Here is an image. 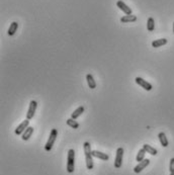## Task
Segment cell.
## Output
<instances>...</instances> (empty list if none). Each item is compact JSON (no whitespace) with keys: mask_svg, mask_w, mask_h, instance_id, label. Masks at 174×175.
<instances>
[{"mask_svg":"<svg viewBox=\"0 0 174 175\" xmlns=\"http://www.w3.org/2000/svg\"><path fill=\"white\" fill-rule=\"evenodd\" d=\"M84 153H85V159H86V167L87 169L93 168V159H92V150H91V145L89 142H85L83 144Z\"/></svg>","mask_w":174,"mask_h":175,"instance_id":"obj_1","label":"cell"},{"mask_svg":"<svg viewBox=\"0 0 174 175\" xmlns=\"http://www.w3.org/2000/svg\"><path fill=\"white\" fill-rule=\"evenodd\" d=\"M75 169V152L73 149H70L68 151L67 156V171L68 173H73Z\"/></svg>","mask_w":174,"mask_h":175,"instance_id":"obj_2","label":"cell"},{"mask_svg":"<svg viewBox=\"0 0 174 175\" xmlns=\"http://www.w3.org/2000/svg\"><path fill=\"white\" fill-rule=\"evenodd\" d=\"M58 137V130L56 129H53L51 130V134H50V137L48 139V141H47L46 145H45V150L47 152H50L53 148L55 142H56V139Z\"/></svg>","mask_w":174,"mask_h":175,"instance_id":"obj_3","label":"cell"},{"mask_svg":"<svg viewBox=\"0 0 174 175\" xmlns=\"http://www.w3.org/2000/svg\"><path fill=\"white\" fill-rule=\"evenodd\" d=\"M123 157H124V149L123 148H118L117 150V155H115L114 159V167L118 169L123 165Z\"/></svg>","mask_w":174,"mask_h":175,"instance_id":"obj_4","label":"cell"},{"mask_svg":"<svg viewBox=\"0 0 174 175\" xmlns=\"http://www.w3.org/2000/svg\"><path fill=\"white\" fill-rule=\"evenodd\" d=\"M29 127V119H26V121H23V123L21 124H19L18 126H17V127L15 129V130H14V133L17 136H19V135H23V133H24V130H26L27 127Z\"/></svg>","mask_w":174,"mask_h":175,"instance_id":"obj_5","label":"cell"},{"mask_svg":"<svg viewBox=\"0 0 174 175\" xmlns=\"http://www.w3.org/2000/svg\"><path fill=\"white\" fill-rule=\"evenodd\" d=\"M37 107H38V102L35 100H32L29 103V110H27V113H26V118L27 119H32L34 118L35 113V110H37Z\"/></svg>","mask_w":174,"mask_h":175,"instance_id":"obj_6","label":"cell"},{"mask_svg":"<svg viewBox=\"0 0 174 175\" xmlns=\"http://www.w3.org/2000/svg\"><path fill=\"white\" fill-rule=\"evenodd\" d=\"M135 81H136V83L138 85H140L141 87L144 88V89L147 90V91H150V90H152V88H153V86H152L151 83L147 82L146 80L141 78V77H137V78L135 79Z\"/></svg>","mask_w":174,"mask_h":175,"instance_id":"obj_7","label":"cell"},{"mask_svg":"<svg viewBox=\"0 0 174 175\" xmlns=\"http://www.w3.org/2000/svg\"><path fill=\"white\" fill-rule=\"evenodd\" d=\"M117 6L120 8L121 11H124L126 13V15H131L132 14V9L131 7H129L128 5H127L125 2L123 1V0H118L117 2Z\"/></svg>","mask_w":174,"mask_h":175,"instance_id":"obj_8","label":"cell"},{"mask_svg":"<svg viewBox=\"0 0 174 175\" xmlns=\"http://www.w3.org/2000/svg\"><path fill=\"white\" fill-rule=\"evenodd\" d=\"M149 164H150V160L149 159H144L143 161H141V162H139V164H138L136 167L134 168L135 173H140L141 171H143L146 167H147Z\"/></svg>","mask_w":174,"mask_h":175,"instance_id":"obj_9","label":"cell"},{"mask_svg":"<svg viewBox=\"0 0 174 175\" xmlns=\"http://www.w3.org/2000/svg\"><path fill=\"white\" fill-rule=\"evenodd\" d=\"M34 134V127H29L27 129L24 130V133L21 136V139H23V141H27V140H29V138L32 137V135Z\"/></svg>","mask_w":174,"mask_h":175,"instance_id":"obj_10","label":"cell"},{"mask_svg":"<svg viewBox=\"0 0 174 175\" xmlns=\"http://www.w3.org/2000/svg\"><path fill=\"white\" fill-rule=\"evenodd\" d=\"M92 156L98 158V159L103 160V161H107L108 160V158H109L107 154H105V153H102V152H99V151H92Z\"/></svg>","mask_w":174,"mask_h":175,"instance_id":"obj_11","label":"cell"},{"mask_svg":"<svg viewBox=\"0 0 174 175\" xmlns=\"http://www.w3.org/2000/svg\"><path fill=\"white\" fill-rule=\"evenodd\" d=\"M86 80H87V84L89 86L90 89H95L96 88V82L93 76L91 74H87L86 75Z\"/></svg>","mask_w":174,"mask_h":175,"instance_id":"obj_12","label":"cell"},{"mask_svg":"<svg viewBox=\"0 0 174 175\" xmlns=\"http://www.w3.org/2000/svg\"><path fill=\"white\" fill-rule=\"evenodd\" d=\"M167 44L166 38H159V40H155L152 41V47L153 48H160V47L164 46Z\"/></svg>","mask_w":174,"mask_h":175,"instance_id":"obj_13","label":"cell"},{"mask_svg":"<svg viewBox=\"0 0 174 175\" xmlns=\"http://www.w3.org/2000/svg\"><path fill=\"white\" fill-rule=\"evenodd\" d=\"M83 112H84V106H79V107H77L76 109L72 112V115H71V118L77 119V118H78L79 116L81 115Z\"/></svg>","mask_w":174,"mask_h":175,"instance_id":"obj_14","label":"cell"},{"mask_svg":"<svg viewBox=\"0 0 174 175\" xmlns=\"http://www.w3.org/2000/svg\"><path fill=\"white\" fill-rule=\"evenodd\" d=\"M137 20V16L136 15H125L121 18V21L123 23H134V21Z\"/></svg>","mask_w":174,"mask_h":175,"instance_id":"obj_15","label":"cell"},{"mask_svg":"<svg viewBox=\"0 0 174 175\" xmlns=\"http://www.w3.org/2000/svg\"><path fill=\"white\" fill-rule=\"evenodd\" d=\"M18 29V23L16 21H13V23L9 26V29H8L7 34L8 35H13L16 32V30Z\"/></svg>","mask_w":174,"mask_h":175,"instance_id":"obj_16","label":"cell"},{"mask_svg":"<svg viewBox=\"0 0 174 175\" xmlns=\"http://www.w3.org/2000/svg\"><path fill=\"white\" fill-rule=\"evenodd\" d=\"M158 138H159V141H160V143H161V145L166 148L168 146V140L166 138V135H165L164 133H159Z\"/></svg>","mask_w":174,"mask_h":175,"instance_id":"obj_17","label":"cell"},{"mask_svg":"<svg viewBox=\"0 0 174 175\" xmlns=\"http://www.w3.org/2000/svg\"><path fill=\"white\" fill-rule=\"evenodd\" d=\"M143 148L145 149V151L149 153V154H151V155H153V156H156L157 155V150L155 148H153L152 146L150 145H147V144H145V145H143Z\"/></svg>","mask_w":174,"mask_h":175,"instance_id":"obj_18","label":"cell"},{"mask_svg":"<svg viewBox=\"0 0 174 175\" xmlns=\"http://www.w3.org/2000/svg\"><path fill=\"white\" fill-rule=\"evenodd\" d=\"M147 29L149 32H153L155 29V20L153 17H149L147 20Z\"/></svg>","mask_w":174,"mask_h":175,"instance_id":"obj_19","label":"cell"},{"mask_svg":"<svg viewBox=\"0 0 174 175\" xmlns=\"http://www.w3.org/2000/svg\"><path fill=\"white\" fill-rule=\"evenodd\" d=\"M146 153H147V152L145 151L144 148H142V149L139 150V152H138V154H137V157H136V160L138 161V162H141V161H143V160L145 159Z\"/></svg>","mask_w":174,"mask_h":175,"instance_id":"obj_20","label":"cell"},{"mask_svg":"<svg viewBox=\"0 0 174 175\" xmlns=\"http://www.w3.org/2000/svg\"><path fill=\"white\" fill-rule=\"evenodd\" d=\"M67 124H68L69 127H73V129H78V127H79V124L77 123L75 119H73V118H71L67 119Z\"/></svg>","mask_w":174,"mask_h":175,"instance_id":"obj_21","label":"cell"},{"mask_svg":"<svg viewBox=\"0 0 174 175\" xmlns=\"http://www.w3.org/2000/svg\"><path fill=\"white\" fill-rule=\"evenodd\" d=\"M169 170H170V173H173L174 172V158H171V160H170Z\"/></svg>","mask_w":174,"mask_h":175,"instance_id":"obj_22","label":"cell"},{"mask_svg":"<svg viewBox=\"0 0 174 175\" xmlns=\"http://www.w3.org/2000/svg\"><path fill=\"white\" fill-rule=\"evenodd\" d=\"M173 32H174V23H173Z\"/></svg>","mask_w":174,"mask_h":175,"instance_id":"obj_23","label":"cell"},{"mask_svg":"<svg viewBox=\"0 0 174 175\" xmlns=\"http://www.w3.org/2000/svg\"><path fill=\"white\" fill-rule=\"evenodd\" d=\"M170 175H174V172H173V173H170Z\"/></svg>","mask_w":174,"mask_h":175,"instance_id":"obj_24","label":"cell"}]
</instances>
